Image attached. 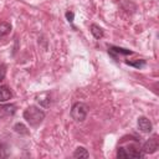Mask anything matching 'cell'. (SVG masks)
Segmentation results:
<instances>
[{
    "label": "cell",
    "mask_w": 159,
    "mask_h": 159,
    "mask_svg": "<svg viewBox=\"0 0 159 159\" xmlns=\"http://www.w3.org/2000/svg\"><path fill=\"white\" fill-rule=\"evenodd\" d=\"M108 53H111L112 56H114L116 53H118V55H132L133 51L127 50V48H122V47H117V46H109L108 47Z\"/></svg>",
    "instance_id": "8"
},
{
    "label": "cell",
    "mask_w": 159,
    "mask_h": 159,
    "mask_svg": "<svg viewBox=\"0 0 159 159\" xmlns=\"http://www.w3.org/2000/svg\"><path fill=\"white\" fill-rule=\"evenodd\" d=\"M11 91L9 89L7 86H0V102L5 103L11 98Z\"/></svg>",
    "instance_id": "9"
},
{
    "label": "cell",
    "mask_w": 159,
    "mask_h": 159,
    "mask_svg": "<svg viewBox=\"0 0 159 159\" xmlns=\"http://www.w3.org/2000/svg\"><path fill=\"white\" fill-rule=\"evenodd\" d=\"M5 76H6V66L0 63V82L5 78Z\"/></svg>",
    "instance_id": "17"
},
{
    "label": "cell",
    "mask_w": 159,
    "mask_h": 159,
    "mask_svg": "<svg viewBox=\"0 0 159 159\" xmlns=\"http://www.w3.org/2000/svg\"><path fill=\"white\" fill-rule=\"evenodd\" d=\"M137 124H138L139 130L143 132V133H150L152 129H153V124H152V122H150L147 117H144V116H142V117L138 118Z\"/></svg>",
    "instance_id": "4"
},
{
    "label": "cell",
    "mask_w": 159,
    "mask_h": 159,
    "mask_svg": "<svg viewBox=\"0 0 159 159\" xmlns=\"http://www.w3.org/2000/svg\"><path fill=\"white\" fill-rule=\"evenodd\" d=\"M89 29H91V34L94 36V39H102V37H103V35H104L103 29H102V27H99L98 25L92 24Z\"/></svg>",
    "instance_id": "10"
},
{
    "label": "cell",
    "mask_w": 159,
    "mask_h": 159,
    "mask_svg": "<svg viewBox=\"0 0 159 159\" xmlns=\"http://www.w3.org/2000/svg\"><path fill=\"white\" fill-rule=\"evenodd\" d=\"M14 130H15L17 134H21V135L29 134V129H27L26 125L22 124V123H15V124H14Z\"/></svg>",
    "instance_id": "13"
},
{
    "label": "cell",
    "mask_w": 159,
    "mask_h": 159,
    "mask_svg": "<svg viewBox=\"0 0 159 159\" xmlns=\"http://www.w3.org/2000/svg\"><path fill=\"white\" fill-rule=\"evenodd\" d=\"M36 101L40 103L41 107L47 108V107H50V104H51V96H50L48 92H43V93L36 96Z\"/></svg>",
    "instance_id": "5"
},
{
    "label": "cell",
    "mask_w": 159,
    "mask_h": 159,
    "mask_svg": "<svg viewBox=\"0 0 159 159\" xmlns=\"http://www.w3.org/2000/svg\"><path fill=\"white\" fill-rule=\"evenodd\" d=\"M9 157V149L7 145L2 142H0V158H7Z\"/></svg>",
    "instance_id": "15"
},
{
    "label": "cell",
    "mask_w": 159,
    "mask_h": 159,
    "mask_svg": "<svg viewBox=\"0 0 159 159\" xmlns=\"http://www.w3.org/2000/svg\"><path fill=\"white\" fill-rule=\"evenodd\" d=\"M11 31V25L9 22H0V40L9 35Z\"/></svg>",
    "instance_id": "12"
},
{
    "label": "cell",
    "mask_w": 159,
    "mask_h": 159,
    "mask_svg": "<svg viewBox=\"0 0 159 159\" xmlns=\"http://www.w3.org/2000/svg\"><path fill=\"white\" fill-rule=\"evenodd\" d=\"M127 150V154H128V158H143L144 157V153L142 152V149H139L138 147L135 145H129L128 148H125Z\"/></svg>",
    "instance_id": "6"
},
{
    "label": "cell",
    "mask_w": 159,
    "mask_h": 159,
    "mask_svg": "<svg viewBox=\"0 0 159 159\" xmlns=\"http://www.w3.org/2000/svg\"><path fill=\"white\" fill-rule=\"evenodd\" d=\"M16 111V106L15 104H4L0 106V118L2 117H7V116H12Z\"/></svg>",
    "instance_id": "7"
},
{
    "label": "cell",
    "mask_w": 159,
    "mask_h": 159,
    "mask_svg": "<svg viewBox=\"0 0 159 159\" xmlns=\"http://www.w3.org/2000/svg\"><path fill=\"white\" fill-rule=\"evenodd\" d=\"M125 63L139 70V68H142L143 66H145L147 62H145V60H135V61H125Z\"/></svg>",
    "instance_id": "14"
},
{
    "label": "cell",
    "mask_w": 159,
    "mask_h": 159,
    "mask_svg": "<svg viewBox=\"0 0 159 159\" xmlns=\"http://www.w3.org/2000/svg\"><path fill=\"white\" fill-rule=\"evenodd\" d=\"M89 153L84 147H77L73 152V158H88Z\"/></svg>",
    "instance_id": "11"
},
{
    "label": "cell",
    "mask_w": 159,
    "mask_h": 159,
    "mask_svg": "<svg viewBox=\"0 0 159 159\" xmlns=\"http://www.w3.org/2000/svg\"><path fill=\"white\" fill-rule=\"evenodd\" d=\"M117 158H124V159L128 158V154H127L125 148H123V147H119L118 148V150H117Z\"/></svg>",
    "instance_id": "16"
},
{
    "label": "cell",
    "mask_w": 159,
    "mask_h": 159,
    "mask_svg": "<svg viewBox=\"0 0 159 159\" xmlns=\"http://www.w3.org/2000/svg\"><path fill=\"white\" fill-rule=\"evenodd\" d=\"M45 112L40 108V107H37V106H29L25 111H24V113H22V117H24V119L30 124V125H32V127H36V125H39L43 119H45Z\"/></svg>",
    "instance_id": "1"
},
{
    "label": "cell",
    "mask_w": 159,
    "mask_h": 159,
    "mask_svg": "<svg viewBox=\"0 0 159 159\" xmlns=\"http://www.w3.org/2000/svg\"><path fill=\"white\" fill-rule=\"evenodd\" d=\"M65 15H66V19H67V21H68L70 24H72V22H73V19H75V14H73L72 11H67Z\"/></svg>",
    "instance_id": "18"
},
{
    "label": "cell",
    "mask_w": 159,
    "mask_h": 159,
    "mask_svg": "<svg viewBox=\"0 0 159 159\" xmlns=\"http://www.w3.org/2000/svg\"><path fill=\"white\" fill-rule=\"evenodd\" d=\"M88 114V107L82 102H76L71 108V117L75 122H83L87 118Z\"/></svg>",
    "instance_id": "2"
},
{
    "label": "cell",
    "mask_w": 159,
    "mask_h": 159,
    "mask_svg": "<svg viewBox=\"0 0 159 159\" xmlns=\"http://www.w3.org/2000/svg\"><path fill=\"white\" fill-rule=\"evenodd\" d=\"M159 148V140H158V135L154 134L153 137H150L144 144H143V148H142V152L144 154H153L158 150Z\"/></svg>",
    "instance_id": "3"
}]
</instances>
